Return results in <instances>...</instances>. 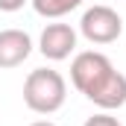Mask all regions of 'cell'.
Instances as JSON below:
<instances>
[{
    "instance_id": "obj_1",
    "label": "cell",
    "mask_w": 126,
    "mask_h": 126,
    "mask_svg": "<svg viewBox=\"0 0 126 126\" xmlns=\"http://www.w3.org/2000/svg\"><path fill=\"white\" fill-rule=\"evenodd\" d=\"M70 82L79 94H85L103 111H114L126 106V76L100 50H85L73 56Z\"/></svg>"
},
{
    "instance_id": "obj_2",
    "label": "cell",
    "mask_w": 126,
    "mask_h": 126,
    "mask_svg": "<svg viewBox=\"0 0 126 126\" xmlns=\"http://www.w3.org/2000/svg\"><path fill=\"white\" fill-rule=\"evenodd\" d=\"M67 100V82L53 67H35L24 79V103L35 114H53Z\"/></svg>"
},
{
    "instance_id": "obj_3",
    "label": "cell",
    "mask_w": 126,
    "mask_h": 126,
    "mask_svg": "<svg viewBox=\"0 0 126 126\" xmlns=\"http://www.w3.org/2000/svg\"><path fill=\"white\" fill-rule=\"evenodd\" d=\"M79 32L91 41V44H111L120 38L123 32V18L111 9V6H103L97 3L91 9H85L82 21H79Z\"/></svg>"
},
{
    "instance_id": "obj_4",
    "label": "cell",
    "mask_w": 126,
    "mask_h": 126,
    "mask_svg": "<svg viewBox=\"0 0 126 126\" xmlns=\"http://www.w3.org/2000/svg\"><path fill=\"white\" fill-rule=\"evenodd\" d=\"M38 50L50 62H64L76 50V30L70 24H47L38 38Z\"/></svg>"
},
{
    "instance_id": "obj_5",
    "label": "cell",
    "mask_w": 126,
    "mask_h": 126,
    "mask_svg": "<svg viewBox=\"0 0 126 126\" xmlns=\"http://www.w3.org/2000/svg\"><path fill=\"white\" fill-rule=\"evenodd\" d=\"M32 38L24 30H0V67H18L30 59Z\"/></svg>"
},
{
    "instance_id": "obj_6",
    "label": "cell",
    "mask_w": 126,
    "mask_h": 126,
    "mask_svg": "<svg viewBox=\"0 0 126 126\" xmlns=\"http://www.w3.org/2000/svg\"><path fill=\"white\" fill-rule=\"evenodd\" d=\"M79 6H82V0H32V9L41 18H62Z\"/></svg>"
},
{
    "instance_id": "obj_7",
    "label": "cell",
    "mask_w": 126,
    "mask_h": 126,
    "mask_svg": "<svg viewBox=\"0 0 126 126\" xmlns=\"http://www.w3.org/2000/svg\"><path fill=\"white\" fill-rule=\"evenodd\" d=\"M82 126H123V123H120L114 114H109V111H100V114H91V117H88Z\"/></svg>"
},
{
    "instance_id": "obj_8",
    "label": "cell",
    "mask_w": 126,
    "mask_h": 126,
    "mask_svg": "<svg viewBox=\"0 0 126 126\" xmlns=\"http://www.w3.org/2000/svg\"><path fill=\"white\" fill-rule=\"evenodd\" d=\"M24 3L27 0H0V12H18L24 9Z\"/></svg>"
},
{
    "instance_id": "obj_9",
    "label": "cell",
    "mask_w": 126,
    "mask_h": 126,
    "mask_svg": "<svg viewBox=\"0 0 126 126\" xmlns=\"http://www.w3.org/2000/svg\"><path fill=\"white\" fill-rule=\"evenodd\" d=\"M30 126H56L53 120H35V123H30Z\"/></svg>"
}]
</instances>
